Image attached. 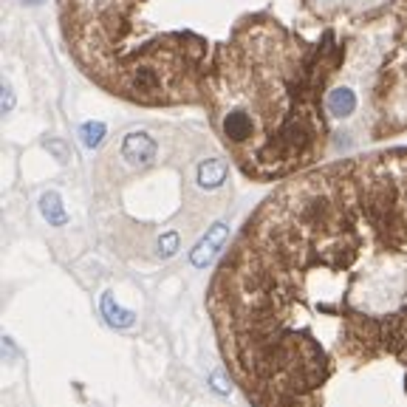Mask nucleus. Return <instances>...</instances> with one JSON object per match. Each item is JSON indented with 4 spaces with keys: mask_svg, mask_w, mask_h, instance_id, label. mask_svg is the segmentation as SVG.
Listing matches in <instances>:
<instances>
[{
    "mask_svg": "<svg viewBox=\"0 0 407 407\" xmlns=\"http://www.w3.org/2000/svg\"><path fill=\"white\" fill-rule=\"evenodd\" d=\"M207 303L252 407H407V147L286 178Z\"/></svg>",
    "mask_w": 407,
    "mask_h": 407,
    "instance_id": "obj_1",
    "label": "nucleus"
},
{
    "mask_svg": "<svg viewBox=\"0 0 407 407\" xmlns=\"http://www.w3.org/2000/svg\"><path fill=\"white\" fill-rule=\"evenodd\" d=\"M340 60L334 31L306 43L274 15L247 23L221 49L204 102L218 139L249 178H292L322 158L329 142L322 94Z\"/></svg>",
    "mask_w": 407,
    "mask_h": 407,
    "instance_id": "obj_2",
    "label": "nucleus"
},
{
    "mask_svg": "<svg viewBox=\"0 0 407 407\" xmlns=\"http://www.w3.org/2000/svg\"><path fill=\"white\" fill-rule=\"evenodd\" d=\"M252 0H60L65 43L94 83L139 105L198 102Z\"/></svg>",
    "mask_w": 407,
    "mask_h": 407,
    "instance_id": "obj_3",
    "label": "nucleus"
},
{
    "mask_svg": "<svg viewBox=\"0 0 407 407\" xmlns=\"http://www.w3.org/2000/svg\"><path fill=\"white\" fill-rule=\"evenodd\" d=\"M401 131H407V0L401 6L396 43L374 88V139L396 136Z\"/></svg>",
    "mask_w": 407,
    "mask_h": 407,
    "instance_id": "obj_4",
    "label": "nucleus"
},
{
    "mask_svg": "<svg viewBox=\"0 0 407 407\" xmlns=\"http://www.w3.org/2000/svg\"><path fill=\"white\" fill-rule=\"evenodd\" d=\"M156 153H158V144L144 131H133V133L125 136V142H122V158L133 167H147L156 158Z\"/></svg>",
    "mask_w": 407,
    "mask_h": 407,
    "instance_id": "obj_5",
    "label": "nucleus"
},
{
    "mask_svg": "<svg viewBox=\"0 0 407 407\" xmlns=\"http://www.w3.org/2000/svg\"><path fill=\"white\" fill-rule=\"evenodd\" d=\"M226 238H229V226H226V224H215V226L207 232V238H204L198 247L192 249V255H190L192 266H195V269H207V266L215 260V255L224 249Z\"/></svg>",
    "mask_w": 407,
    "mask_h": 407,
    "instance_id": "obj_6",
    "label": "nucleus"
},
{
    "mask_svg": "<svg viewBox=\"0 0 407 407\" xmlns=\"http://www.w3.org/2000/svg\"><path fill=\"white\" fill-rule=\"evenodd\" d=\"M226 173H229V165L224 158H207L198 165V184L204 190H218L226 181Z\"/></svg>",
    "mask_w": 407,
    "mask_h": 407,
    "instance_id": "obj_7",
    "label": "nucleus"
},
{
    "mask_svg": "<svg viewBox=\"0 0 407 407\" xmlns=\"http://www.w3.org/2000/svg\"><path fill=\"white\" fill-rule=\"evenodd\" d=\"M325 110H329L331 119H348L356 110V97L351 88H337L325 97Z\"/></svg>",
    "mask_w": 407,
    "mask_h": 407,
    "instance_id": "obj_8",
    "label": "nucleus"
},
{
    "mask_svg": "<svg viewBox=\"0 0 407 407\" xmlns=\"http://www.w3.org/2000/svg\"><path fill=\"white\" fill-rule=\"evenodd\" d=\"M102 314H105V319L113 325V329H131V325L136 322V314L113 306V297L110 294H102Z\"/></svg>",
    "mask_w": 407,
    "mask_h": 407,
    "instance_id": "obj_9",
    "label": "nucleus"
},
{
    "mask_svg": "<svg viewBox=\"0 0 407 407\" xmlns=\"http://www.w3.org/2000/svg\"><path fill=\"white\" fill-rule=\"evenodd\" d=\"M40 210H43V218L49 224H54V226L68 224V213L63 210V201H60L57 192H46L43 198H40Z\"/></svg>",
    "mask_w": 407,
    "mask_h": 407,
    "instance_id": "obj_10",
    "label": "nucleus"
},
{
    "mask_svg": "<svg viewBox=\"0 0 407 407\" xmlns=\"http://www.w3.org/2000/svg\"><path fill=\"white\" fill-rule=\"evenodd\" d=\"M79 136H83V144L88 150H94L102 142V136H105V125H102V122H88V125L79 128Z\"/></svg>",
    "mask_w": 407,
    "mask_h": 407,
    "instance_id": "obj_11",
    "label": "nucleus"
},
{
    "mask_svg": "<svg viewBox=\"0 0 407 407\" xmlns=\"http://www.w3.org/2000/svg\"><path fill=\"white\" fill-rule=\"evenodd\" d=\"M178 247H181V235L178 232H165L158 238V255L161 258H173L178 252Z\"/></svg>",
    "mask_w": 407,
    "mask_h": 407,
    "instance_id": "obj_12",
    "label": "nucleus"
},
{
    "mask_svg": "<svg viewBox=\"0 0 407 407\" xmlns=\"http://www.w3.org/2000/svg\"><path fill=\"white\" fill-rule=\"evenodd\" d=\"M12 105H15L12 85H9V83H3V113H9V110H12Z\"/></svg>",
    "mask_w": 407,
    "mask_h": 407,
    "instance_id": "obj_13",
    "label": "nucleus"
},
{
    "mask_svg": "<svg viewBox=\"0 0 407 407\" xmlns=\"http://www.w3.org/2000/svg\"><path fill=\"white\" fill-rule=\"evenodd\" d=\"M213 388L218 390V393H229V385H226V379H224V374L218 371V374H213Z\"/></svg>",
    "mask_w": 407,
    "mask_h": 407,
    "instance_id": "obj_14",
    "label": "nucleus"
}]
</instances>
